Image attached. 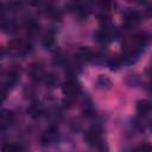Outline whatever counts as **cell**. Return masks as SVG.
I'll list each match as a JSON object with an SVG mask.
<instances>
[{
  "label": "cell",
  "mask_w": 152,
  "mask_h": 152,
  "mask_svg": "<svg viewBox=\"0 0 152 152\" xmlns=\"http://www.w3.org/2000/svg\"><path fill=\"white\" fill-rule=\"evenodd\" d=\"M77 57H78V59H81V61L88 62V61H90V59L94 57V52H93L90 49H88V48H81V49H78V51H77Z\"/></svg>",
  "instance_id": "obj_7"
},
{
  "label": "cell",
  "mask_w": 152,
  "mask_h": 152,
  "mask_svg": "<svg viewBox=\"0 0 152 152\" xmlns=\"http://www.w3.org/2000/svg\"><path fill=\"white\" fill-rule=\"evenodd\" d=\"M57 137H58V131H57V128L50 127V128H48V129L42 134L40 140H42L43 144H51V142H53V141L57 139Z\"/></svg>",
  "instance_id": "obj_3"
},
{
  "label": "cell",
  "mask_w": 152,
  "mask_h": 152,
  "mask_svg": "<svg viewBox=\"0 0 152 152\" xmlns=\"http://www.w3.org/2000/svg\"><path fill=\"white\" fill-rule=\"evenodd\" d=\"M84 139L90 145V146H97L100 142H101V133L97 128L95 127H91L89 128L86 134H84Z\"/></svg>",
  "instance_id": "obj_1"
},
{
  "label": "cell",
  "mask_w": 152,
  "mask_h": 152,
  "mask_svg": "<svg viewBox=\"0 0 152 152\" xmlns=\"http://www.w3.org/2000/svg\"><path fill=\"white\" fill-rule=\"evenodd\" d=\"M15 118H14V114L8 112V110H4L2 114H1V118H0V121H1V125L2 127H7V126H11L13 125Z\"/></svg>",
  "instance_id": "obj_6"
},
{
  "label": "cell",
  "mask_w": 152,
  "mask_h": 152,
  "mask_svg": "<svg viewBox=\"0 0 152 152\" xmlns=\"http://www.w3.org/2000/svg\"><path fill=\"white\" fill-rule=\"evenodd\" d=\"M62 90L65 96H75L80 91V84L75 80H69L63 84Z\"/></svg>",
  "instance_id": "obj_2"
},
{
  "label": "cell",
  "mask_w": 152,
  "mask_h": 152,
  "mask_svg": "<svg viewBox=\"0 0 152 152\" xmlns=\"http://www.w3.org/2000/svg\"><path fill=\"white\" fill-rule=\"evenodd\" d=\"M99 4L102 6V7H104V8H107L108 6H110V4H112V1L110 0H99Z\"/></svg>",
  "instance_id": "obj_15"
},
{
  "label": "cell",
  "mask_w": 152,
  "mask_h": 152,
  "mask_svg": "<svg viewBox=\"0 0 152 152\" xmlns=\"http://www.w3.org/2000/svg\"><path fill=\"white\" fill-rule=\"evenodd\" d=\"M138 150H141V151H152V146H151L150 144L145 142V144H141V145L138 147Z\"/></svg>",
  "instance_id": "obj_14"
},
{
  "label": "cell",
  "mask_w": 152,
  "mask_h": 152,
  "mask_svg": "<svg viewBox=\"0 0 152 152\" xmlns=\"http://www.w3.org/2000/svg\"><path fill=\"white\" fill-rule=\"evenodd\" d=\"M57 82H58V78H57V76L55 75V74H49V75H46V77H45V83H46V86L48 87H55L56 84H57Z\"/></svg>",
  "instance_id": "obj_11"
},
{
  "label": "cell",
  "mask_w": 152,
  "mask_h": 152,
  "mask_svg": "<svg viewBox=\"0 0 152 152\" xmlns=\"http://www.w3.org/2000/svg\"><path fill=\"white\" fill-rule=\"evenodd\" d=\"M27 113H28V115H30L31 118L36 119V118L40 116V114L43 113V108H42V106H40L39 103H33V104H31V107L27 109Z\"/></svg>",
  "instance_id": "obj_9"
},
{
  "label": "cell",
  "mask_w": 152,
  "mask_h": 152,
  "mask_svg": "<svg viewBox=\"0 0 152 152\" xmlns=\"http://www.w3.org/2000/svg\"><path fill=\"white\" fill-rule=\"evenodd\" d=\"M28 72H30V76L33 81H39L43 77V65L40 63L36 62V63L31 64Z\"/></svg>",
  "instance_id": "obj_4"
},
{
  "label": "cell",
  "mask_w": 152,
  "mask_h": 152,
  "mask_svg": "<svg viewBox=\"0 0 152 152\" xmlns=\"http://www.w3.org/2000/svg\"><path fill=\"white\" fill-rule=\"evenodd\" d=\"M127 1H129V2H133V1H137V0H127Z\"/></svg>",
  "instance_id": "obj_18"
},
{
  "label": "cell",
  "mask_w": 152,
  "mask_h": 152,
  "mask_svg": "<svg viewBox=\"0 0 152 152\" xmlns=\"http://www.w3.org/2000/svg\"><path fill=\"white\" fill-rule=\"evenodd\" d=\"M4 150L6 151H23L24 150V146L18 144V142H10L7 145H4Z\"/></svg>",
  "instance_id": "obj_12"
},
{
  "label": "cell",
  "mask_w": 152,
  "mask_h": 152,
  "mask_svg": "<svg viewBox=\"0 0 152 152\" xmlns=\"http://www.w3.org/2000/svg\"><path fill=\"white\" fill-rule=\"evenodd\" d=\"M150 129H151V131H152V121H151V122H150Z\"/></svg>",
  "instance_id": "obj_17"
},
{
  "label": "cell",
  "mask_w": 152,
  "mask_h": 152,
  "mask_svg": "<svg viewBox=\"0 0 152 152\" xmlns=\"http://www.w3.org/2000/svg\"><path fill=\"white\" fill-rule=\"evenodd\" d=\"M52 43H53V37H52V36H46V37H45V40H44V44L49 46V45H51Z\"/></svg>",
  "instance_id": "obj_16"
},
{
  "label": "cell",
  "mask_w": 152,
  "mask_h": 152,
  "mask_svg": "<svg viewBox=\"0 0 152 152\" xmlns=\"http://www.w3.org/2000/svg\"><path fill=\"white\" fill-rule=\"evenodd\" d=\"M18 78H19V71H18V69L13 68V69L8 70V72H7V75H6V84H5L4 87L14 84V83L18 81Z\"/></svg>",
  "instance_id": "obj_8"
},
{
  "label": "cell",
  "mask_w": 152,
  "mask_h": 152,
  "mask_svg": "<svg viewBox=\"0 0 152 152\" xmlns=\"http://www.w3.org/2000/svg\"><path fill=\"white\" fill-rule=\"evenodd\" d=\"M152 110V102L148 100H140L137 102V112L140 115H147Z\"/></svg>",
  "instance_id": "obj_5"
},
{
  "label": "cell",
  "mask_w": 152,
  "mask_h": 152,
  "mask_svg": "<svg viewBox=\"0 0 152 152\" xmlns=\"http://www.w3.org/2000/svg\"><path fill=\"white\" fill-rule=\"evenodd\" d=\"M96 39L100 43H108L110 40V33L107 28H102L96 33Z\"/></svg>",
  "instance_id": "obj_10"
},
{
  "label": "cell",
  "mask_w": 152,
  "mask_h": 152,
  "mask_svg": "<svg viewBox=\"0 0 152 152\" xmlns=\"http://www.w3.org/2000/svg\"><path fill=\"white\" fill-rule=\"evenodd\" d=\"M139 15L137 14V13H129L127 17H126V21L128 23V24H131V25H134V24H137L138 21H139Z\"/></svg>",
  "instance_id": "obj_13"
}]
</instances>
